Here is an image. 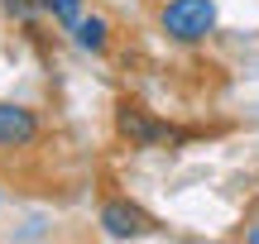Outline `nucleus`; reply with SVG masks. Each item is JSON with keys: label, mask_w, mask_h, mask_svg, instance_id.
<instances>
[{"label": "nucleus", "mask_w": 259, "mask_h": 244, "mask_svg": "<svg viewBox=\"0 0 259 244\" xmlns=\"http://www.w3.org/2000/svg\"><path fill=\"white\" fill-rule=\"evenodd\" d=\"M158 29L168 43H206L216 34V0H163L158 10Z\"/></svg>", "instance_id": "f257e3e1"}, {"label": "nucleus", "mask_w": 259, "mask_h": 244, "mask_svg": "<svg viewBox=\"0 0 259 244\" xmlns=\"http://www.w3.org/2000/svg\"><path fill=\"white\" fill-rule=\"evenodd\" d=\"M96 225H101L106 239H144L158 230V220L149 216L144 206H135L130 197L120 192H101V201H96Z\"/></svg>", "instance_id": "f03ea898"}, {"label": "nucleus", "mask_w": 259, "mask_h": 244, "mask_svg": "<svg viewBox=\"0 0 259 244\" xmlns=\"http://www.w3.org/2000/svg\"><path fill=\"white\" fill-rule=\"evenodd\" d=\"M44 139V120L38 110L19 101H0V153H15V149H34Z\"/></svg>", "instance_id": "7ed1b4c3"}, {"label": "nucleus", "mask_w": 259, "mask_h": 244, "mask_svg": "<svg viewBox=\"0 0 259 244\" xmlns=\"http://www.w3.org/2000/svg\"><path fill=\"white\" fill-rule=\"evenodd\" d=\"M115 130H120V139H130V149H154V144L168 139V125H158L154 115H149L144 105H135V101H120Z\"/></svg>", "instance_id": "20e7f679"}, {"label": "nucleus", "mask_w": 259, "mask_h": 244, "mask_svg": "<svg viewBox=\"0 0 259 244\" xmlns=\"http://www.w3.org/2000/svg\"><path fill=\"white\" fill-rule=\"evenodd\" d=\"M67 34L77 38V48H82V53H106V48H111V24H106L101 15H82Z\"/></svg>", "instance_id": "39448f33"}, {"label": "nucleus", "mask_w": 259, "mask_h": 244, "mask_svg": "<svg viewBox=\"0 0 259 244\" xmlns=\"http://www.w3.org/2000/svg\"><path fill=\"white\" fill-rule=\"evenodd\" d=\"M34 5H38V10H44V15H48V19H53V24H58V29H72V24H77V19H82V15H87V10H82V0H34Z\"/></svg>", "instance_id": "423d86ee"}, {"label": "nucleus", "mask_w": 259, "mask_h": 244, "mask_svg": "<svg viewBox=\"0 0 259 244\" xmlns=\"http://www.w3.org/2000/svg\"><path fill=\"white\" fill-rule=\"evenodd\" d=\"M5 10H10V15H19V19H29V15H34V0H5Z\"/></svg>", "instance_id": "0eeeda50"}, {"label": "nucleus", "mask_w": 259, "mask_h": 244, "mask_svg": "<svg viewBox=\"0 0 259 244\" xmlns=\"http://www.w3.org/2000/svg\"><path fill=\"white\" fill-rule=\"evenodd\" d=\"M0 197H5V182H0Z\"/></svg>", "instance_id": "6e6552de"}]
</instances>
